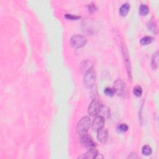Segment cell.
Instances as JSON below:
<instances>
[{
  "label": "cell",
  "instance_id": "1",
  "mask_svg": "<svg viewBox=\"0 0 159 159\" xmlns=\"http://www.w3.org/2000/svg\"><path fill=\"white\" fill-rule=\"evenodd\" d=\"M91 124V119L88 116L83 117L80 119L77 126V131L80 135L86 134Z\"/></svg>",
  "mask_w": 159,
  "mask_h": 159
},
{
  "label": "cell",
  "instance_id": "2",
  "mask_svg": "<svg viewBox=\"0 0 159 159\" xmlns=\"http://www.w3.org/2000/svg\"><path fill=\"white\" fill-rule=\"evenodd\" d=\"M115 93L121 97H126L128 94V88L126 83L121 79H118L114 83Z\"/></svg>",
  "mask_w": 159,
  "mask_h": 159
},
{
  "label": "cell",
  "instance_id": "3",
  "mask_svg": "<svg viewBox=\"0 0 159 159\" xmlns=\"http://www.w3.org/2000/svg\"><path fill=\"white\" fill-rule=\"evenodd\" d=\"M86 38L81 34L73 35L70 39V44L75 49H79L85 46L86 44Z\"/></svg>",
  "mask_w": 159,
  "mask_h": 159
},
{
  "label": "cell",
  "instance_id": "4",
  "mask_svg": "<svg viewBox=\"0 0 159 159\" xmlns=\"http://www.w3.org/2000/svg\"><path fill=\"white\" fill-rule=\"evenodd\" d=\"M96 80V72L93 68L86 72L83 78V83L86 87L93 86Z\"/></svg>",
  "mask_w": 159,
  "mask_h": 159
},
{
  "label": "cell",
  "instance_id": "5",
  "mask_svg": "<svg viewBox=\"0 0 159 159\" xmlns=\"http://www.w3.org/2000/svg\"><path fill=\"white\" fill-rule=\"evenodd\" d=\"M102 105H101L100 103L96 100H94L91 101L90 105H89L88 107V113L91 116H96L99 114V112L101 108V106Z\"/></svg>",
  "mask_w": 159,
  "mask_h": 159
},
{
  "label": "cell",
  "instance_id": "6",
  "mask_svg": "<svg viewBox=\"0 0 159 159\" xmlns=\"http://www.w3.org/2000/svg\"><path fill=\"white\" fill-rule=\"evenodd\" d=\"M123 51V57L124 60V62L126 64V67L127 69L128 74L130 80L132 79V75H131V67H130V59L129 57V53L127 48L125 45L123 46L122 48Z\"/></svg>",
  "mask_w": 159,
  "mask_h": 159
},
{
  "label": "cell",
  "instance_id": "7",
  "mask_svg": "<svg viewBox=\"0 0 159 159\" xmlns=\"http://www.w3.org/2000/svg\"><path fill=\"white\" fill-rule=\"evenodd\" d=\"M80 142L83 146L88 149L95 148L96 146V143L93 141V140L90 135H87L86 134L81 135Z\"/></svg>",
  "mask_w": 159,
  "mask_h": 159
},
{
  "label": "cell",
  "instance_id": "8",
  "mask_svg": "<svg viewBox=\"0 0 159 159\" xmlns=\"http://www.w3.org/2000/svg\"><path fill=\"white\" fill-rule=\"evenodd\" d=\"M105 124V118L101 116H98L93 120L92 123V128L93 130H98L103 128Z\"/></svg>",
  "mask_w": 159,
  "mask_h": 159
},
{
  "label": "cell",
  "instance_id": "9",
  "mask_svg": "<svg viewBox=\"0 0 159 159\" xmlns=\"http://www.w3.org/2000/svg\"><path fill=\"white\" fill-rule=\"evenodd\" d=\"M107 138H108V131H107L106 129L102 128L98 130L97 139L98 141L102 143H105L107 141Z\"/></svg>",
  "mask_w": 159,
  "mask_h": 159
},
{
  "label": "cell",
  "instance_id": "10",
  "mask_svg": "<svg viewBox=\"0 0 159 159\" xmlns=\"http://www.w3.org/2000/svg\"><path fill=\"white\" fill-rule=\"evenodd\" d=\"M98 154V152L96 149H95V148H91V149H89V151H88L85 154H83V156H80L79 158H87V159L95 158Z\"/></svg>",
  "mask_w": 159,
  "mask_h": 159
},
{
  "label": "cell",
  "instance_id": "11",
  "mask_svg": "<svg viewBox=\"0 0 159 159\" xmlns=\"http://www.w3.org/2000/svg\"><path fill=\"white\" fill-rule=\"evenodd\" d=\"M98 114L102 116L103 118H104L105 119L108 118L110 116V109L107 106L105 105H101L99 114Z\"/></svg>",
  "mask_w": 159,
  "mask_h": 159
},
{
  "label": "cell",
  "instance_id": "12",
  "mask_svg": "<svg viewBox=\"0 0 159 159\" xmlns=\"http://www.w3.org/2000/svg\"><path fill=\"white\" fill-rule=\"evenodd\" d=\"M147 27L149 29H150L153 33L157 34L158 33V27L157 25V23L155 21L151 20L147 22Z\"/></svg>",
  "mask_w": 159,
  "mask_h": 159
},
{
  "label": "cell",
  "instance_id": "13",
  "mask_svg": "<svg viewBox=\"0 0 159 159\" xmlns=\"http://www.w3.org/2000/svg\"><path fill=\"white\" fill-rule=\"evenodd\" d=\"M130 4L129 3L123 4L119 9V13L122 16H125L127 15V14L129 11Z\"/></svg>",
  "mask_w": 159,
  "mask_h": 159
},
{
  "label": "cell",
  "instance_id": "14",
  "mask_svg": "<svg viewBox=\"0 0 159 159\" xmlns=\"http://www.w3.org/2000/svg\"><path fill=\"white\" fill-rule=\"evenodd\" d=\"M158 52H156L153 54L152 59V63L151 65L153 69H156L158 67Z\"/></svg>",
  "mask_w": 159,
  "mask_h": 159
},
{
  "label": "cell",
  "instance_id": "15",
  "mask_svg": "<svg viewBox=\"0 0 159 159\" xmlns=\"http://www.w3.org/2000/svg\"><path fill=\"white\" fill-rule=\"evenodd\" d=\"M149 13V9L147 5L145 4H141L139 7V13L142 16H146Z\"/></svg>",
  "mask_w": 159,
  "mask_h": 159
},
{
  "label": "cell",
  "instance_id": "16",
  "mask_svg": "<svg viewBox=\"0 0 159 159\" xmlns=\"http://www.w3.org/2000/svg\"><path fill=\"white\" fill-rule=\"evenodd\" d=\"M153 38L151 36H146L144 37L141 39V44L143 45H146L147 44H151L153 41Z\"/></svg>",
  "mask_w": 159,
  "mask_h": 159
},
{
  "label": "cell",
  "instance_id": "17",
  "mask_svg": "<svg viewBox=\"0 0 159 159\" xmlns=\"http://www.w3.org/2000/svg\"><path fill=\"white\" fill-rule=\"evenodd\" d=\"M142 152L143 155H144V156H150V155H151L152 152V148L149 146H147V145H146V146H144L142 147Z\"/></svg>",
  "mask_w": 159,
  "mask_h": 159
},
{
  "label": "cell",
  "instance_id": "18",
  "mask_svg": "<svg viewBox=\"0 0 159 159\" xmlns=\"http://www.w3.org/2000/svg\"><path fill=\"white\" fill-rule=\"evenodd\" d=\"M133 93L135 96L137 97H140L142 94V89L140 86H136L134 88Z\"/></svg>",
  "mask_w": 159,
  "mask_h": 159
},
{
  "label": "cell",
  "instance_id": "19",
  "mask_svg": "<svg viewBox=\"0 0 159 159\" xmlns=\"http://www.w3.org/2000/svg\"><path fill=\"white\" fill-rule=\"evenodd\" d=\"M105 94L106 96H113L115 94V91L114 90V88H109V87H107L104 90Z\"/></svg>",
  "mask_w": 159,
  "mask_h": 159
},
{
  "label": "cell",
  "instance_id": "20",
  "mask_svg": "<svg viewBox=\"0 0 159 159\" xmlns=\"http://www.w3.org/2000/svg\"><path fill=\"white\" fill-rule=\"evenodd\" d=\"M128 129V126L126 124H119L118 128H117V130L120 132H126Z\"/></svg>",
  "mask_w": 159,
  "mask_h": 159
},
{
  "label": "cell",
  "instance_id": "21",
  "mask_svg": "<svg viewBox=\"0 0 159 159\" xmlns=\"http://www.w3.org/2000/svg\"><path fill=\"white\" fill-rule=\"evenodd\" d=\"M65 17L70 20H77L80 18V16L70 15V14H67V15H65Z\"/></svg>",
  "mask_w": 159,
  "mask_h": 159
},
{
  "label": "cell",
  "instance_id": "22",
  "mask_svg": "<svg viewBox=\"0 0 159 159\" xmlns=\"http://www.w3.org/2000/svg\"><path fill=\"white\" fill-rule=\"evenodd\" d=\"M88 8L89 11H90V12H94L96 10V9H97L96 7V6H95V4H93V3L88 4Z\"/></svg>",
  "mask_w": 159,
  "mask_h": 159
},
{
  "label": "cell",
  "instance_id": "23",
  "mask_svg": "<svg viewBox=\"0 0 159 159\" xmlns=\"http://www.w3.org/2000/svg\"><path fill=\"white\" fill-rule=\"evenodd\" d=\"M129 158H132V159H134V158H138V156L136 153L134 152H132L130 153V155L128 157Z\"/></svg>",
  "mask_w": 159,
  "mask_h": 159
}]
</instances>
